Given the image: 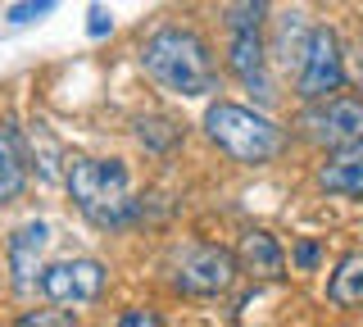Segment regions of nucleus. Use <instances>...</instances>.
<instances>
[{"label": "nucleus", "mask_w": 363, "mask_h": 327, "mask_svg": "<svg viewBox=\"0 0 363 327\" xmlns=\"http://www.w3.org/2000/svg\"><path fill=\"white\" fill-rule=\"evenodd\" d=\"M340 82H345V60H340L336 32L313 28L309 46H304V60L295 69V87H300L304 100H327L332 92H340Z\"/></svg>", "instance_id": "4"}, {"label": "nucleus", "mask_w": 363, "mask_h": 327, "mask_svg": "<svg viewBox=\"0 0 363 327\" xmlns=\"http://www.w3.org/2000/svg\"><path fill=\"white\" fill-rule=\"evenodd\" d=\"M68 191H73L77 209L86 214L96 228H123L132 223L136 200H128V168L118 160H73L68 164Z\"/></svg>", "instance_id": "2"}, {"label": "nucleus", "mask_w": 363, "mask_h": 327, "mask_svg": "<svg viewBox=\"0 0 363 327\" xmlns=\"http://www.w3.org/2000/svg\"><path fill=\"white\" fill-rule=\"evenodd\" d=\"M295 259H300V268H313V264H318V245H313V241H304L300 250H295Z\"/></svg>", "instance_id": "20"}, {"label": "nucleus", "mask_w": 363, "mask_h": 327, "mask_svg": "<svg viewBox=\"0 0 363 327\" xmlns=\"http://www.w3.org/2000/svg\"><path fill=\"white\" fill-rule=\"evenodd\" d=\"M204 128H209V137L241 164H268V160H277V155L286 150V132H281L272 118L245 109V105H227V100L209 105Z\"/></svg>", "instance_id": "3"}, {"label": "nucleus", "mask_w": 363, "mask_h": 327, "mask_svg": "<svg viewBox=\"0 0 363 327\" xmlns=\"http://www.w3.org/2000/svg\"><path fill=\"white\" fill-rule=\"evenodd\" d=\"M264 14H268V0H232V5H227V23L232 28H255L259 32Z\"/></svg>", "instance_id": "14"}, {"label": "nucleus", "mask_w": 363, "mask_h": 327, "mask_svg": "<svg viewBox=\"0 0 363 327\" xmlns=\"http://www.w3.org/2000/svg\"><path fill=\"white\" fill-rule=\"evenodd\" d=\"M304 128H309V137L323 141V145L363 141V100L332 96L323 109H309V114H304Z\"/></svg>", "instance_id": "7"}, {"label": "nucleus", "mask_w": 363, "mask_h": 327, "mask_svg": "<svg viewBox=\"0 0 363 327\" xmlns=\"http://www.w3.org/2000/svg\"><path fill=\"white\" fill-rule=\"evenodd\" d=\"M18 191H23V160H18L14 141L0 132V205H9Z\"/></svg>", "instance_id": "13"}, {"label": "nucleus", "mask_w": 363, "mask_h": 327, "mask_svg": "<svg viewBox=\"0 0 363 327\" xmlns=\"http://www.w3.org/2000/svg\"><path fill=\"white\" fill-rule=\"evenodd\" d=\"M318 182L332 196H363V141L336 145V155L318 168Z\"/></svg>", "instance_id": "8"}, {"label": "nucleus", "mask_w": 363, "mask_h": 327, "mask_svg": "<svg viewBox=\"0 0 363 327\" xmlns=\"http://www.w3.org/2000/svg\"><path fill=\"white\" fill-rule=\"evenodd\" d=\"M23 327H73V314H23Z\"/></svg>", "instance_id": "17"}, {"label": "nucleus", "mask_w": 363, "mask_h": 327, "mask_svg": "<svg viewBox=\"0 0 363 327\" xmlns=\"http://www.w3.org/2000/svg\"><path fill=\"white\" fill-rule=\"evenodd\" d=\"M100 287H105V268L96 259H64L41 273V291L55 304H86L100 296Z\"/></svg>", "instance_id": "6"}, {"label": "nucleus", "mask_w": 363, "mask_h": 327, "mask_svg": "<svg viewBox=\"0 0 363 327\" xmlns=\"http://www.w3.org/2000/svg\"><path fill=\"white\" fill-rule=\"evenodd\" d=\"M91 23H86V32H91V37H105V32H109V18H105V9H91Z\"/></svg>", "instance_id": "18"}, {"label": "nucleus", "mask_w": 363, "mask_h": 327, "mask_svg": "<svg viewBox=\"0 0 363 327\" xmlns=\"http://www.w3.org/2000/svg\"><path fill=\"white\" fill-rule=\"evenodd\" d=\"M50 5H55V0H23V5L9 9V23H32V18H41Z\"/></svg>", "instance_id": "16"}, {"label": "nucleus", "mask_w": 363, "mask_h": 327, "mask_svg": "<svg viewBox=\"0 0 363 327\" xmlns=\"http://www.w3.org/2000/svg\"><path fill=\"white\" fill-rule=\"evenodd\" d=\"M227 64H232L236 77H245L250 87H264V41H259L255 28H232V41H227Z\"/></svg>", "instance_id": "10"}, {"label": "nucleus", "mask_w": 363, "mask_h": 327, "mask_svg": "<svg viewBox=\"0 0 363 327\" xmlns=\"http://www.w3.org/2000/svg\"><path fill=\"white\" fill-rule=\"evenodd\" d=\"M136 137H141L145 145H155V150H168V145L177 141V128H173V123H164V118H145L141 128H136Z\"/></svg>", "instance_id": "15"}, {"label": "nucleus", "mask_w": 363, "mask_h": 327, "mask_svg": "<svg viewBox=\"0 0 363 327\" xmlns=\"http://www.w3.org/2000/svg\"><path fill=\"white\" fill-rule=\"evenodd\" d=\"M141 64L164 92H177V96H209L213 92V60L196 32H182V28L155 32L141 46Z\"/></svg>", "instance_id": "1"}, {"label": "nucleus", "mask_w": 363, "mask_h": 327, "mask_svg": "<svg viewBox=\"0 0 363 327\" xmlns=\"http://www.w3.org/2000/svg\"><path fill=\"white\" fill-rule=\"evenodd\" d=\"M45 223H28V228H18L14 232V241H9V264H14V282H18V291H28L32 287V273H37V259L45 250Z\"/></svg>", "instance_id": "11"}, {"label": "nucleus", "mask_w": 363, "mask_h": 327, "mask_svg": "<svg viewBox=\"0 0 363 327\" xmlns=\"http://www.w3.org/2000/svg\"><path fill=\"white\" fill-rule=\"evenodd\" d=\"M327 300L350 309V304H363V255H350L336 264L332 282H327Z\"/></svg>", "instance_id": "12"}, {"label": "nucleus", "mask_w": 363, "mask_h": 327, "mask_svg": "<svg viewBox=\"0 0 363 327\" xmlns=\"http://www.w3.org/2000/svg\"><path fill=\"white\" fill-rule=\"evenodd\" d=\"M236 282V259L223 245H191L177 264V287L186 296H218Z\"/></svg>", "instance_id": "5"}, {"label": "nucleus", "mask_w": 363, "mask_h": 327, "mask_svg": "<svg viewBox=\"0 0 363 327\" xmlns=\"http://www.w3.org/2000/svg\"><path fill=\"white\" fill-rule=\"evenodd\" d=\"M241 268L250 277H286V255L268 232H245L241 236Z\"/></svg>", "instance_id": "9"}, {"label": "nucleus", "mask_w": 363, "mask_h": 327, "mask_svg": "<svg viewBox=\"0 0 363 327\" xmlns=\"http://www.w3.org/2000/svg\"><path fill=\"white\" fill-rule=\"evenodd\" d=\"M118 323H123V327H159V318H155V314H123Z\"/></svg>", "instance_id": "19"}]
</instances>
